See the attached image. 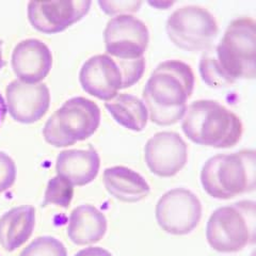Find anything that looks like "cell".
I'll return each mask as SVG.
<instances>
[{
	"label": "cell",
	"mask_w": 256,
	"mask_h": 256,
	"mask_svg": "<svg viewBox=\"0 0 256 256\" xmlns=\"http://www.w3.org/2000/svg\"><path fill=\"white\" fill-rule=\"evenodd\" d=\"M102 11L108 15H130L138 12L142 6L141 2H98Z\"/></svg>",
	"instance_id": "obj_24"
},
{
	"label": "cell",
	"mask_w": 256,
	"mask_h": 256,
	"mask_svg": "<svg viewBox=\"0 0 256 256\" xmlns=\"http://www.w3.org/2000/svg\"><path fill=\"white\" fill-rule=\"evenodd\" d=\"M150 6H162V8H168L173 4V2H166V4H162V2H150Z\"/></svg>",
	"instance_id": "obj_28"
},
{
	"label": "cell",
	"mask_w": 256,
	"mask_h": 256,
	"mask_svg": "<svg viewBox=\"0 0 256 256\" xmlns=\"http://www.w3.org/2000/svg\"><path fill=\"white\" fill-rule=\"evenodd\" d=\"M36 226V208L31 205L14 207L0 217V246L13 252L25 244Z\"/></svg>",
	"instance_id": "obj_18"
},
{
	"label": "cell",
	"mask_w": 256,
	"mask_h": 256,
	"mask_svg": "<svg viewBox=\"0 0 256 256\" xmlns=\"http://www.w3.org/2000/svg\"><path fill=\"white\" fill-rule=\"evenodd\" d=\"M116 60V59H114ZM122 70L123 89L130 88L140 82L146 70V59L137 60H116Z\"/></svg>",
	"instance_id": "obj_22"
},
{
	"label": "cell",
	"mask_w": 256,
	"mask_h": 256,
	"mask_svg": "<svg viewBox=\"0 0 256 256\" xmlns=\"http://www.w3.org/2000/svg\"><path fill=\"white\" fill-rule=\"evenodd\" d=\"M255 150H242L233 154L210 157L201 171V184L208 196L230 200L255 189Z\"/></svg>",
	"instance_id": "obj_4"
},
{
	"label": "cell",
	"mask_w": 256,
	"mask_h": 256,
	"mask_svg": "<svg viewBox=\"0 0 256 256\" xmlns=\"http://www.w3.org/2000/svg\"><path fill=\"white\" fill-rule=\"evenodd\" d=\"M74 196V186L59 175L50 178L47 184L43 205H56L68 208Z\"/></svg>",
	"instance_id": "obj_20"
},
{
	"label": "cell",
	"mask_w": 256,
	"mask_h": 256,
	"mask_svg": "<svg viewBox=\"0 0 256 256\" xmlns=\"http://www.w3.org/2000/svg\"><path fill=\"white\" fill-rule=\"evenodd\" d=\"M6 112H8V108H6V100L4 98V96L0 94V128H2V126L4 122Z\"/></svg>",
	"instance_id": "obj_26"
},
{
	"label": "cell",
	"mask_w": 256,
	"mask_h": 256,
	"mask_svg": "<svg viewBox=\"0 0 256 256\" xmlns=\"http://www.w3.org/2000/svg\"><path fill=\"white\" fill-rule=\"evenodd\" d=\"M16 176L18 168L15 162L4 152H0V194L9 190L14 185Z\"/></svg>",
	"instance_id": "obj_23"
},
{
	"label": "cell",
	"mask_w": 256,
	"mask_h": 256,
	"mask_svg": "<svg viewBox=\"0 0 256 256\" xmlns=\"http://www.w3.org/2000/svg\"><path fill=\"white\" fill-rule=\"evenodd\" d=\"M182 130L198 146L230 148L242 140L244 125L236 114L219 102L200 100L187 106Z\"/></svg>",
	"instance_id": "obj_3"
},
{
	"label": "cell",
	"mask_w": 256,
	"mask_h": 256,
	"mask_svg": "<svg viewBox=\"0 0 256 256\" xmlns=\"http://www.w3.org/2000/svg\"><path fill=\"white\" fill-rule=\"evenodd\" d=\"M166 31L175 46L196 52L212 46L219 27L214 16L204 6L190 4L178 8L169 16Z\"/></svg>",
	"instance_id": "obj_7"
},
{
	"label": "cell",
	"mask_w": 256,
	"mask_h": 256,
	"mask_svg": "<svg viewBox=\"0 0 256 256\" xmlns=\"http://www.w3.org/2000/svg\"><path fill=\"white\" fill-rule=\"evenodd\" d=\"M102 180L108 194L120 202L137 203L150 192V184L142 175L123 166L107 168Z\"/></svg>",
	"instance_id": "obj_17"
},
{
	"label": "cell",
	"mask_w": 256,
	"mask_h": 256,
	"mask_svg": "<svg viewBox=\"0 0 256 256\" xmlns=\"http://www.w3.org/2000/svg\"><path fill=\"white\" fill-rule=\"evenodd\" d=\"M79 82L84 92L105 102L114 100L123 90L121 68L106 54L93 56L84 63Z\"/></svg>",
	"instance_id": "obj_13"
},
{
	"label": "cell",
	"mask_w": 256,
	"mask_h": 256,
	"mask_svg": "<svg viewBox=\"0 0 256 256\" xmlns=\"http://www.w3.org/2000/svg\"><path fill=\"white\" fill-rule=\"evenodd\" d=\"M206 239L214 251L236 253L254 244L255 203L240 201L216 210L207 222Z\"/></svg>",
	"instance_id": "obj_6"
},
{
	"label": "cell",
	"mask_w": 256,
	"mask_h": 256,
	"mask_svg": "<svg viewBox=\"0 0 256 256\" xmlns=\"http://www.w3.org/2000/svg\"><path fill=\"white\" fill-rule=\"evenodd\" d=\"M100 158L93 148L62 150L56 160V172L73 186L82 187L98 178Z\"/></svg>",
	"instance_id": "obj_15"
},
{
	"label": "cell",
	"mask_w": 256,
	"mask_h": 256,
	"mask_svg": "<svg viewBox=\"0 0 256 256\" xmlns=\"http://www.w3.org/2000/svg\"><path fill=\"white\" fill-rule=\"evenodd\" d=\"M6 102L14 121L34 124L50 109V91L46 84H29L15 79L6 86Z\"/></svg>",
	"instance_id": "obj_12"
},
{
	"label": "cell",
	"mask_w": 256,
	"mask_h": 256,
	"mask_svg": "<svg viewBox=\"0 0 256 256\" xmlns=\"http://www.w3.org/2000/svg\"><path fill=\"white\" fill-rule=\"evenodd\" d=\"M20 256H68V250L57 238L41 236L28 244Z\"/></svg>",
	"instance_id": "obj_21"
},
{
	"label": "cell",
	"mask_w": 256,
	"mask_h": 256,
	"mask_svg": "<svg viewBox=\"0 0 256 256\" xmlns=\"http://www.w3.org/2000/svg\"><path fill=\"white\" fill-rule=\"evenodd\" d=\"M2 45L4 42L2 40H0V70H2L4 66V54H2Z\"/></svg>",
	"instance_id": "obj_27"
},
{
	"label": "cell",
	"mask_w": 256,
	"mask_h": 256,
	"mask_svg": "<svg viewBox=\"0 0 256 256\" xmlns=\"http://www.w3.org/2000/svg\"><path fill=\"white\" fill-rule=\"evenodd\" d=\"M52 62L50 47L38 38H26L16 44L11 58L15 76L29 84L44 80L50 73Z\"/></svg>",
	"instance_id": "obj_14"
},
{
	"label": "cell",
	"mask_w": 256,
	"mask_h": 256,
	"mask_svg": "<svg viewBox=\"0 0 256 256\" xmlns=\"http://www.w3.org/2000/svg\"><path fill=\"white\" fill-rule=\"evenodd\" d=\"M203 59L222 86L256 76V22L242 16L232 20L216 47Z\"/></svg>",
	"instance_id": "obj_2"
},
{
	"label": "cell",
	"mask_w": 256,
	"mask_h": 256,
	"mask_svg": "<svg viewBox=\"0 0 256 256\" xmlns=\"http://www.w3.org/2000/svg\"><path fill=\"white\" fill-rule=\"evenodd\" d=\"M106 54L116 60L144 58L150 31L146 22L134 15H118L108 20L104 31Z\"/></svg>",
	"instance_id": "obj_9"
},
{
	"label": "cell",
	"mask_w": 256,
	"mask_h": 256,
	"mask_svg": "<svg viewBox=\"0 0 256 256\" xmlns=\"http://www.w3.org/2000/svg\"><path fill=\"white\" fill-rule=\"evenodd\" d=\"M75 256H114V255L102 246H89L77 252Z\"/></svg>",
	"instance_id": "obj_25"
},
{
	"label": "cell",
	"mask_w": 256,
	"mask_h": 256,
	"mask_svg": "<svg viewBox=\"0 0 256 256\" xmlns=\"http://www.w3.org/2000/svg\"><path fill=\"white\" fill-rule=\"evenodd\" d=\"M108 228L106 216L91 204L76 207L70 212L68 236L77 246L94 244L105 237Z\"/></svg>",
	"instance_id": "obj_16"
},
{
	"label": "cell",
	"mask_w": 256,
	"mask_h": 256,
	"mask_svg": "<svg viewBox=\"0 0 256 256\" xmlns=\"http://www.w3.org/2000/svg\"><path fill=\"white\" fill-rule=\"evenodd\" d=\"M187 159V143L178 132H157L144 146V160L148 170L159 178L175 176L186 166Z\"/></svg>",
	"instance_id": "obj_11"
},
{
	"label": "cell",
	"mask_w": 256,
	"mask_h": 256,
	"mask_svg": "<svg viewBox=\"0 0 256 256\" xmlns=\"http://www.w3.org/2000/svg\"><path fill=\"white\" fill-rule=\"evenodd\" d=\"M105 108L114 121L132 132H142L148 122V111L143 100L128 93L118 94L105 102Z\"/></svg>",
	"instance_id": "obj_19"
},
{
	"label": "cell",
	"mask_w": 256,
	"mask_h": 256,
	"mask_svg": "<svg viewBox=\"0 0 256 256\" xmlns=\"http://www.w3.org/2000/svg\"><path fill=\"white\" fill-rule=\"evenodd\" d=\"M100 124V109L93 100L77 96L56 110L45 123V141L54 148H66L84 141L96 132Z\"/></svg>",
	"instance_id": "obj_5"
},
{
	"label": "cell",
	"mask_w": 256,
	"mask_h": 256,
	"mask_svg": "<svg viewBox=\"0 0 256 256\" xmlns=\"http://www.w3.org/2000/svg\"><path fill=\"white\" fill-rule=\"evenodd\" d=\"M155 216L159 228L166 234L188 235L202 219V203L192 191L175 188L158 200Z\"/></svg>",
	"instance_id": "obj_8"
},
{
	"label": "cell",
	"mask_w": 256,
	"mask_h": 256,
	"mask_svg": "<svg viewBox=\"0 0 256 256\" xmlns=\"http://www.w3.org/2000/svg\"><path fill=\"white\" fill-rule=\"evenodd\" d=\"M89 0L29 2L27 15L31 26L47 34H59L82 20L89 13Z\"/></svg>",
	"instance_id": "obj_10"
},
{
	"label": "cell",
	"mask_w": 256,
	"mask_h": 256,
	"mask_svg": "<svg viewBox=\"0 0 256 256\" xmlns=\"http://www.w3.org/2000/svg\"><path fill=\"white\" fill-rule=\"evenodd\" d=\"M194 82V73L189 64L180 60L159 63L142 92L150 121L159 126L178 123L186 114Z\"/></svg>",
	"instance_id": "obj_1"
}]
</instances>
